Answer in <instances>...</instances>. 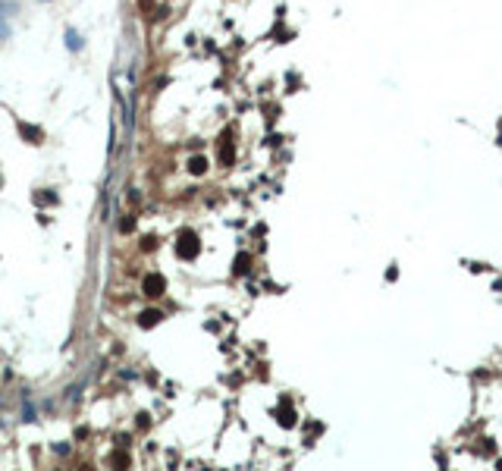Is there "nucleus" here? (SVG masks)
Listing matches in <instances>:
<instances>
[{"label": "nucleus", "instance_id": "7", "mask_svg": "<svg viewBox=\"0 0 502 471\" xmlns=\"http://www.w3.org/2000/svg\"><path fill=\"white\" fill-rule=\"evenodd\" d=\"M248 270V255H239V261H235V274H245Z\"/></svg>", "mask_w": 502, "mask_h": 471}, {"label": "nucleus", "instance_id": "9", "mask_svg": "<svg viewBox=\"0 0 502 471\" xmlns=\"http://www.w3.org/2000/svg\"><path fill=\"white\" fill-rule=\"evenodd\" d=\"M110 462H113V465H129V455H126V453H116Z\"/></svg>", "mask_w": 502, "mask_h": 471}, {"label": "nucleus", "instance_id": "8", "mask_svg": "<svg viewBox=\"0 0 502 471\" xmlns=\"http://www.w3.org/2000/svg\"><path fill=\"white\" fill-rule=\"evenodd\" d=\"M19 132H22L25 138H41V135H38V129H29V126H25V123L19 126Z\"/></svg>", "mask_w": 502, "mask_h": 471}, {"label": "nucleus", "instance_id": "3", "mask_svg": "<svg viewBox=\"0 0 502 471\" xmlns=\"http://www.w3.org/2000/svg\"><path fill=\"white\" fill-rule=\"evenodd\" d=\"M233 157H235V151H233V145H229V132L223 135V142H220V163H233Z\"/></svg>", "mask_w": 502, "mask_h": 471}, {"label": "nucleus", "instance_id": "2", "mask_svg": "<svg viewBox=\"0 0 502 471\" xmlns=\"http://www.w3.org/2000/svg\"><path fill=\"white\" fill-rule=\"evenodd\" d=\"M176 251H179L186 261H191V258L198 255V236L191 233V229H186V233H179V245H176Z\"/></svg>", "mask_w": 502, "mask_h": 471}, {"label": "nucleus", "instance_id": "5", "mask_svg": "<svg viewBox=\"0 0 502 471\" xmlns=\"http://www.w3.org/2000/svg\"><path fill=\"white\" fill-rule=\"evenodd\" d=\"M188 170H191L195 176H201L204 170H207V161H204V157H191V161H188Z\"/></svg>", "mask_w": 502, "mask_h": 471}, {"label": "nucleus", "instance_id": "12", "mask_svg": "<svg viewBox=\"0 0 502 471\" xmlns=\"http://www.w3.org/2000/svg\"><path fill=\"white\" fill-rule=\"evenodd\" d=\"M141 248H144V251H151V248H154V236H148V239H144V242H141Z\"/></svg>", "mask_w": 502, "mask_h": 471}, {"label": "nucleus", "instance_id": "11", "mask_svg": "<svg viewBox=\"0 0 502 471\" xmlns=\"http://www.w3.org/2000/svg\"><path fill=\"white\" fill-rule=\"evenodd\" d=\"M132 227H135V220H132V217H126V220H123V227H120V229H123V233H129V229H132Z\"/></svg>", "mask_w": 502, "mask_h": 471}, {"label": "nucleus", "instance_id": "1", "mask_svg": "<svg viewBox=\"0 0 502 471\" xmlns=\"http://www.w3.org/2000/svg\"><path fill=\"white\" fill-rule=\"evenodd\" d=\"M141 292L148 295V298L163 295V292H167V280H163L160 274H148V276H144V283H141Z\"/></svg>", "mask_w": 502, "mask_h": 471}, {"label": "nucleus", "instance_id": "4", "mask_svg": "<svg viewBox=\"0 0 502 471\" xmlns=\"http://www.w3.org/2000/svg\"><path fill=\"white\" fill-rule=\"evenodd\" d=\"M160 321H163L160 311H157V308H148V311L141 314V321H138V324H141V327H154V324H160Z\"/></svg>", "mask_w": 502, "mask_h": 471}, {"label": "nucleus", "instance_id": "10", "mask_svg": "<svg viewBox=\"0 0 502 471\" xmlns=\"http://www.w3.org/2000/svg\"><path fill=\"white\" fill-rule=\"evenodd\" d=\"M151 6H154V0H138V10H141V13H148Z\"/></svg>", "mask_w": 502, "mask_h": 471}, {"label": "nucleus", "instance_id": "6", "mask_svg": "<svg viewBox=\"0 0 502 471\" xmlns=\"http://www.w3.org/2000/svg\"><path fill=\"white\" fill-rule=\"evenodd\" d=\"M280 424L292 427V424H295V412H289V408H280Z\"/></svg>", "mask_w": 502, "mask_h": 471}]
</instances>
